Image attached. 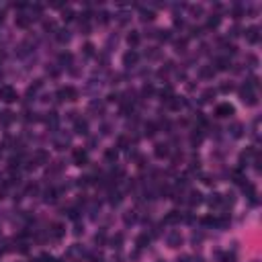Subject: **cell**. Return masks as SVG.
Here are the masks:
<instances>
[{"mask_svg": "<svg viewBox=\"0 0 262 262\" xmlns=\"http://www.w3.org/2000/svg\"><path fill=\"white\" fill-rule=\"evenodd\" d=\"M0 101H4V103L17 101V92L12 90L11 86H2V88H0Z\"/></svg>", "mask_w": 262, "mask_h": 262, "instance_id": "cell-1", "label": "cell"}, {"mask_svg": "<svg viewBox=\"0 0 262 262\" xmlns=\"http://www.w3.org/2000/svg\"><path fill=\"white\" fill-rule=\"evenodd\" d=\"M57 96H59V98H62V101H76V96H78V94H76V90H74V88H64V90H59V94H57Z\"/></svg>", "mask_w": 262, "mask_h": 262, "instance_id": "cell-2", "label": "cell"}, {"mask_svg": "<svg viewBox=\"0 0 262 262\" xmlns=\"http://www.w3.org/2000/svg\"><path fill=\"white\" fill-rule=\"evenodd\" d=\"M231 113H233V107L227 104V103H223V104L217 107V115H219V117H229Z\"/></svg>", "mask_w": 262, "mask_h": 262, "instance_id": "cell-3", "label": "cell"}, {"mask_svg": "<svg viewBox=\"0 0 262 262\" xmlns=\"http://www.w3.org/2000/svg\"><path fill=\"white\" fill-rule=\"evenodd\" d=\"M74 160H76V164H78V166H84V164H86V152L76 149V152H74Z\"/></svg>", "mask_w": 262, "mask_h": 262, "instance_id": "cell-4", "label": "cell"}, {"mask_svg": "<svg viewBox=\"0 0 262 262\" xmlns=\"http://www.w3.org/2000/svg\"><path fill=\"white\" fill-rule=\"evenodd\" d=\"M242 101L248 103V104H256V96H254L250 90H242Z\"/></svg>", "mask_w": 262, "mask_h": 262, "instance_id": "cell-5", "label": "cell"}, {"mask_svg": "<svg viewBox=\"0 0 262 262\" xmlns=\"http://www.w3.org/2000/svg\"><path fill=\"white\" fill-rule=\"evenodd\" d=\"M246 37H248V41H250V43H256V41H258V27H250Z\"/></svg>", "mask_w": 262, "mask_h": 262, "instance_id": "cell-6", "label": "cell"}, {"mask_svg": "<svg viewBox=\"0 0 262 262\" xmlns=\"http://www.w3.org/2000/svg\"><path fill=\"white\" fill-rule=\"evenodd\" d=\"M123 62H125L127 66H129V64H135V62H137V53H135V51H129V53H125Z\"/></svg>", "mask_w": 262, "mask_h": 262, "instance_id": "cell-7", "label": "cell"}, {"mask_svg": "<svg viewBox=\"0 0 262 262\" xmlns=\"http://www.w3.org/2000/svg\"><path fill=\"white\" fill-rule=\"evenodd\" d=\"M127 41H129L131 45H137V43H139V35H137L135 31H133V33H131L129 37H127Z\"/></svg>", "mask_w": 262, "mask_h": 262, "instance_id": "cell-8", "label": "cell"}, {"mask_svg": "<svg viewBox=\"0 0 262 262\" xmlns=\"http://www.w3.org/2000/svg\"><path fill=\"white\" fill-rule=\"evenodd\" d=\"M166 154H168L166 146H158V149H156V156H158V158H162V156H166Z\"/></svg>", "mask_w": 262, "mask_h": 262, "instance_id": "cell-9", "label": "cell"}, {"mask_svg": "<svg viewBox=\"0 0 262 262\" xmlns=\"http://www.w3.org/2000/svg\"><path fill=\"white\" fill-rule=\"evenodd\" d=\"M62 233H64V227H62V225H53V236H56V238H62Z\"/></svg>", "mask_w": 262, "mask_h": 262, "instance_id": "cell-10", "label": "cell"}, {"mask_svg": "<svg viewBox=\"0 0 262 262\" xmlns=\"http://www.w3.org/2000/svg\"><path fill=\"white\" fill-rule=\"evenodd\" d=\"M217 68L225 70V68H227V59H217Z\"/></svg>", "mask_w": 262, "mask_h": 262, "instance_id": "cell-11", "label": "cell"}, {"mask_svg": "<svg viewBox=\"0 0 262 262\" xmlns=\"http://www.w3.org/2000/svg\"><path fill=\"white\" fill-rule=\"evenodd\" d=\"M17 25H19V27H27V25H29V21H27L25 17H21V19H17Z\"/></svg>", "mask_w": 262, "mask_h": 262, "instance_id": "cell-12", "label": "cell"}, {"mask_svg": "<svg viewBox=\"0 0 262 262\" xmlns=\"http://www.w3.org/2000/svg\"><path fill=\"white\" fill-rule=\"evenodd\" d=\"M176 219H178V213H176V211H172L170 215L166 217V221H176Z\"/></svg>", "mask_w": 262, "mask_h": 262, "instance_id": "cell-13", "label": "cell"}, {"mask_svg": "<svg viewBox=\"0 0 262 262\" xmlns=\"http://www.w3.org/2000/svg\"><path fill=\"white\" fill-rule=\"evenodd\" d=\"M217 25H219V17H215V19L211 17L209 19V27H217Z\"/></svg>", "mask_w": 262, "mask_h": 262, "instance_id": "cell-14", "label": "cell"}, {"mask_svg": "<svg viewBox=\"0 0 262 262\" xmlns=\"http://www.w3.org/2000/svg\"><path fill=\"white\" fill-rule=\"evenodd\" d=\"M76 129H78V133H86V123H78Z\"/></svg>", "mask_w": 262, "mask_h": 262, "instance_id": "cell-15", "label": "cell"}, {"mask_svg": "<svg viewBox=\"0 0 262 262\" xmlns=\"http://www.w3.org/2000/svg\"><path fill=\"white\" fill-rule=\"evenodd\" d=\"M191 197H193V199H191V203H199V201H201V199H199L201 194H199V193H193Z\"/></svg>", "mask_w": 262, "mask_h": 262, "instance_id": "cell-16", "label": "cell"}, {"mask_svg": "<svg viewBox=\"0 0 262 262\" xmlns=\"http://www.w3.org/2000/svg\"><path fill=\"white\" fill-rule=\"evenodd\" d=\"M146 242H148V238H146V236H141V238L137 239V244H139V246H143V244H146Z\"/></svg>", "mask_w": 262, "mask_h": 262, "instance_id": "cell-17", "label": "cell"}, {"mask_svg": "<svg viewBox=\"0 0 262 262\" xmlns=\"http://www.w3.org/2000/svg\"><path fill=\"white\" fill-rule=\"evenodd\" d=\"M107 158H109V160H113V158H117V152H107Z\"/></svg>", "mask_w": 262, "mask_h": 262, "instance_id": "cell-18", "label": "cell"}]
</instances>
